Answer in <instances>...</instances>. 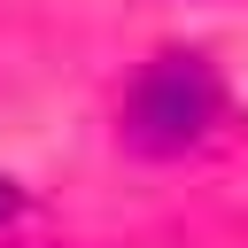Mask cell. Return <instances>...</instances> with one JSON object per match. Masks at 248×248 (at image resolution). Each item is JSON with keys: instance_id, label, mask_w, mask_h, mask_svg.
<instances>
[{"instance_id": "1", "label": "cell", "mask_w": 248, "mask_h": 248, "mask_svg": "<svg viewBox=\"0 0 248 248\" xmlns=\"http://www.w3.org/2000/svg\"><path fill=\"white\" fill-rule=\"evenodd\" d=\"M217 124V70L202 54H155L124 101V147L140 155H186L202 132Z\"/></svg>"}, {"instance_id": "2", "label": "cell", "mask_w": 248, "mask_h": 248, "mask_svg": "<svg viewBox=\"0 0 248 248\" xmlns=\"http://www.w3.org/2000/svg\"><path fill=\"white\" fill-rule=\"evenodd\" d=\"M8 202H16V194H8V186H0V209H8Z\"/></svg>"}]
</instances>
